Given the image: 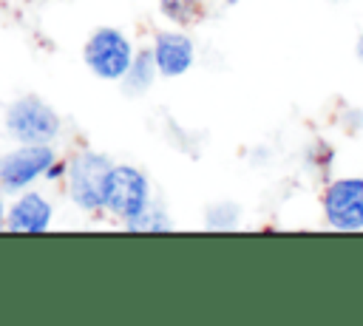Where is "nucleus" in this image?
Here are the masks:
<instances>
[{
  "instance_id": "39448f33",
  "label": "nucleus",
  "mask_w": 363,
  "mask_h": 326,
  "mask_svg": "<svg viewBox=\"0 0 363 326\" xmlns=\"http://www.w3.org/2000/svg\"><path fill=\"white\" fill-rule=\"evenodd\" d=\"M133 60L128 37L116 28H96L85 43V65L99 79H122Z\"/></svg>"
},
{
  "instance_id": "20e7f679",
  "label": "nucleus",
  "mask_w": 363,
  "mask_h": 326,
  "mask_svg": "<svg viewBox=\"0 0 363 326\" xmlns=\"http://www.w3.org/2000/svg\"><path fill=\"white\" fill-rule=\"evenodd\" d=\"M320 204H323V218L332 230H340V232L363 230V179L360 176L329 181Z\"/></svg>"
},
{
  "instance_id": "6e6552de",
  "label": "nucleus",
  "mask_w": 363,
  "mask_h": 326,
  "mask_svg": "<svg viewBox=\"0 0 363 326\" xmlns=\"http://www.w3.org/2000/svg\"><path fill=\"white\" fill-rule=\"evenodd\" d=\"M51 224V204L40 193H26L9 213L11 232H45Z\"/></svg>"
},
{
  "instance_id": "9b49d317",
  "label": "nucleus",
  "mask_w": 363,
  "mask_h": 326,
  "mask_svg": "<svg viewBox=\"0 0 363 326\" xmlns=\"http://www.w3.org/2000/svg\"><path fill=\"white\" fill-rule=\"evenodd\" d=\"M128 230H170V224L164 221L162 210H156V207H147V210H145L139 218L128 221Z\"/></svg>"
},
{
  "instance_id": "ddd939ff",
  "label": "nucleus",
  "mask_w": 363,
  "mask_h": 326,
  "mask_svg": "<svg viewBox=\"0 0 363 326\" xmlns=\"http://www.w3.org/2000/svg\"><path fill=\"white\" fill-rule=\"evenodd\" d=\"M0 227H3V201H0Z\"/></svg>"
},
{
  "instance_id": "4468645a",
  "label": "nucleus",
  "mask_w": 363,
  "mask_h": 326,
  "mask_svg": "<svg viewBox=\"0 0 363 326\" xmlns=\"http://www.w3.org/2000/svg\"><path fill=\"white\" fill-rule=\"evenodd\" d=\"M227 3H238V0H227Z\"/></svg>"
},
{
  "instance_id": "423d86ee",
  "label": "nucleus",
  "mask_w": 363,
  "mask_h": 326,
  "mask_svg": "<svg viewBox=\"0 0 363 326\" xmlns=\"http://www.w3.org/2000/svg\"><path fill=\"white\" fill-rule=\"evenodd\" d=\"M51 167H54V150L48 145H23L0 156V187L17 193L43 173H48Z\"/></svg>"
},
{
  "instance_id": "f257e3e1",
  "label": "nucleus",
  "mask_w": 363,
  "mask_h": 326,
  "mask_svg": "<svg viewBox=\"0 0 363 326\" xmlns=\"http://www.w3.org/2000/svg\"><path fill=\"white\" fill-rule=\"evenodd\" d=\"M102 207L111 210L113 215L133 221L150 207V184L147 176L130 164H113L105 190H102Z\"/></svg>"
},
{
  "instance_id": "9d476101",
  "label": "nucleus",
  "mask_w": 363,
  "mask_h": 326,
  "mask_svg": "<svg viewBox=\"0 0 363 326\" xmlns=\"http://www.w3.org/2000/svg\"><path fill=\"white\" fill-rule=\"evenodd\" d=\"M162 14L173 23H193L201 17V0H162Z\"/></svg>"
},
{
  "instance_id": "0eeeda50",
  "label": "nucleus",
  "mask_w": 363,
  "mask_h": 326,
  "mask_svg": "<svg viewBox=\"0 0 363 326\" xmlns=\"http://www.w3.org/2000/svg\"><path fill=\"white\" fill-rule=\"evenodd\" d=\"M193 40L182 31H162L153 40V62L162 77H182L193 65Z\"/></svg>"
},
{
  "instance_id": "f8f14e48",
  "label": "nucleus",
  "mask_w": 363,
  "mask_h": 326,
  "mask_svg": "<svg viewBox=\"0 0 363 326\" xmlns=\"http://www.w3.org/2000/svg\"><path fill=\"white\" fill-rule=\"evenodd\" d=\"M354 51H357V60L363 62V34L357 37V43H354Z\"/></svg>"
},
{
  "instance_id": "7ed1b4c3",
  "label": "nucleus",
  "mask_w": 363,
  "mask_h": 326,
  "mask_svg": "<svg viewBox=\"0 0 363 326\" xmlns=\"http://www.w3.org/2000/svg\"><path fill=\"white\" fill-rule=\"evenodd\" d=\"M111 167H113L111 159L105 153H94V150H82L79 156L71 159V164L65 170L68 193L82 210L94 213L102 207V190H105V179H108Z\"/></svg>"
},
{
  "instance_id": "1a4fd4ad",
  "label": "nucleus",
  "mask_w": 363,
  "mask_h": 326,
  "mask_svg": "<svg viewBox=\"0 0 363 326\" xmlns=\"http://www.w3.org/2000/svg\"><path fill=\"white\" fill-rule=\"evenodd\" d=\"M156 62H153V51H139L136 60H130L128 71H125V91L128 94H142L145 88H150L153 77H156Z\"/></svg>"
},
{
  "instance_id": "f03ea898",
  "label": "nucleus",
  "mask_w": 363,
  "mask_h": 326,
  "mask_svg": "<svg viewBox=\"0 0 363 326\" xmlns=\"http://www.w3.org/2000/svg\"><path fill=\"white\" fill-rule=\"evenodd\" d=\"M6 128L23 145H48L60 133V116L43 99L26 96L6 111Z\"/></svg>"
}]
</instances>
